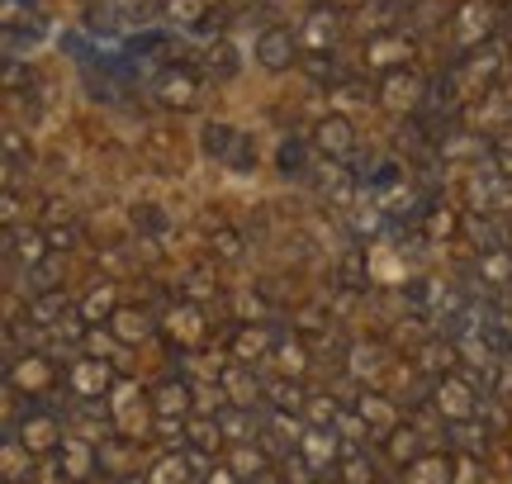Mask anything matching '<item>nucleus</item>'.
Masks as SVG:
<instances>
[{"mask_svg": "<svg viewBox=\"0 0 512 484\" xmlns=\"http://www.w3.org/2000/svg\"><path fill=\"white\" fill-rule=\"evenodd\" d=\"M143 409L152 413V399H143V390H138L133 380H114L110 413H114V428H119V437H138V432H133V418H138Z\"/></svg>", "mask_w": 512, "mask_h": 484, "instance_id": "27", "label": "nucleus"}, {"mask_svg": "<svg viewBox=\"0 0 512 484\" xmlns=\"http://www.w3.org/2000/svg\"><path fill=\"white\" fill-rule=\"evenodd\" d=\"M238 143H242V129H233V124H223V119H209L200 129V152L204 157H214V162H233V152H238Z\"/></svg>", "mask_w": 512, "mask_h": 484, "instance_id": "33", "label": "nucleus"}, {"mask_svg": "<svg viewBox=\"0 0 512 484\" xmlns=\"http://www.w3.org/2000/svg\"><path fill=\"white\" fill-rule=\"evenodd\" d=\"M181 299H190V304H209V299H219V280L209 276V271H185Z\"/></svg>", "mask_w": 512, "mask_h": 484, "instance_id": "43", "label": "nucleus"}, {"mask_svg": "<svg viewBox=\"0 0 512 484\" xmlns=\"http://www.w3.org/2000/svg\"><path fill=\"white\" fill-rule=\"evenodd\" d=\"M403 484H456L460 480V461L451 456V451H427V456H418L413 466L399 470Z\"/></svg>", "mask_w": 512, "mask_h": 484, "instance_id": "24", "label": "nucleus"}, {"mask_svg": "<svg viewBox=\"0 0 512 484\" xmlns=\"http://www.w3.org/2000/svg\"><path fill=\"white\" fill-rule=\"evenodd\" d=\"M489 437H494V428H489L484 418H465V423H446V428H441L446 451H451V456H465V461H479V456L489 451Z\"/></svg>", "mask_w": 512, "mask_h": 484, "instance_id": "22", "label": "nucleus"}, {"mask_svg": "<svg viewBox=\"0 0 512 484\" xmlns=\"http://www.w3.org/2000/svg\"><path fill=\"white\" fill-rule=\"evenodd\" d=\"M294 451L318 470V480L337 475V466H342V437H337L332 428H304V437H299V447Z\"/></svg>", "mask_w": 512, "mask_h": 484, "instance_id": "19", "label": "nucleus"}, {"mask_svg": "<svg viewBox=\"0 0 512 484\" xmlns=\"http://www.w3.org/2000/svg\"><path fill=\"white\" fill-rule=\"evenodd\" d=\"M143 480L147 484H195V470H190V461H185L181 447H171V451H162V456L147 466Z\"/></svg>", "mask_w": 512, "mask_h": 484, "instance_id": "35", "label": "nucleus"}, {"mask_svg": "<svg viewBox=\"0 0 512 484\" xmlns=\"http://www.w3.org/2000/svg\"><path fill=\"white\" fill-rule=\"evenodd\" d=\"M48 233V242H53V252H72L76 242H81V224L76 219H67V224H53V228H43Z\"/></svg>", "mask_w": 512, "mask_h": 484, "instance_id": "45", "label": "nucleus"}, {"mask_svg": "<svg viewBox=\"0 0 512 484\" xmlns=\"http://www.w3.org/2000/svg\"><path fill=\"white\" fill-rule=\"evenodd\" d=\"M128 442H133V437H119V432H114L110 442H100V475H105V480H124L128 475Z\"/></svg>", "mask_w": 512, "mask_h": 484, "instance_id": "36", "label": "nucleus"}, {"mask_svg": "<svg viewBox=\"0 0 512 484\" xmlns=\"http://www.w3.org/2000/svg\"><path fill=\"white\" fill-rule=\"evenodd\" d=\"M432 404H437V413L446 423H465V418H479L484 394L465 375H446V380H432Z\"/></svg>", "mask_w": 512, "mask_h": 484, "instance_id": "9", "label": "nucleus"}, {"mask_svg": "<svg viewBox=\"0 0 512 484\" xmlns=\"http://www.w3.org/2000/svg\"><path fill=\"white\" fill-rule=\"evenodd\" d=\"M223 466L233 470L238 480L252 484L256 475H266V470H271V456H266L261 442H238V447H228V461H223Z\"/></svg>", "mask_w": 512, "mask_h": 484, "instance_id": "34", "label": "nucleus"}, {"mask_svg": "<svg viewBox=\"0 0 512 484\" xmlns=\"http://www.w3.org/2000/svg\"><path fill=\"white\" fill-rule=\"evenodd\" d=\"M313 152L318 157H328V162H351L356 157V124H351L347 114H323L318 124H313Z\"/></svg>", "mask_w": 512, "mask_h": 484, "instance_id": "10", "label": "nucleus"}, {"mask_svg": "<svg viewBox=\"0 0 512 484\" xmlns=\"http://www.w3.org/2000/svg\"><path fill=\"white\" fill-rule=\"evenodd\" d=\"M119 309H124V304H119V285H114V280H95L91 290H86V295L76 299V314L86 318L91 328H100V323H110V318L119 314Z\"/></svg>", "mask_w": 512, "mask_h": 484, "instance_id": "30", "label": "nucleus"}, {"mask_svg": "<svg viewBox=\"0 0 512 484\" xmlns=\"http://www.w3.org/2000/svg\"><path fill=\"white\" fill-rule=\"evenodd\" d=\"M337 280H342V290H356V295H366L370 266H366V252H361V247H351L347 257H342V266H337Z\"/></svg>", "mask_w": 512, "mask_h": 484, "instance_id": "38", "label": "nucleus"}, {"mask_svg": "<svg viewBox=\"0 0 512 484\" xmlns=\"http://www.w3.org/2000/svg\"><path fill=\"white\" fill-rule=\"evenodd\" d=\"M233 67H238V62H233V48H228V43H214V48H209V72L233 76Z\"/></svg>", "mask_w": 512, "mask_h": 484, "instance_id": "46", "label": "nucleus"}, {"mask_svg": "<svg viewBox=\"0 0 512 484\" xmlns=\"http://www.w3.org/2000/svg\"><path fill=\"white\" fill-rule=\"evenodd\" d=\"M57 466H62L67 484H91L95 475H100V442L67 432V437H62V447H57Z\"/></svg>", "mask_w": 512, "mask_h": 484, "instance_id": "14", "label": "nucleus"}, {"mask_svg": "<svg viewBox=\"0 0 512 484\" xmlns=\"http://www.w3.org/2000/svg\"><path fill=\"white\" fill-rule=\"evenodd\" d=\"M356 413L366 418V428H370V442H384L389 432L403 423V409L389 399V394L380 390H361V399H356Z\"/></svg>", "mask_w": 512, "mask_h": 484, "instance_id": "23", "label": "nucleus"}, {"mask_svg": "<svg viewBox=\"0 0 512 484\" xmlns=\"http://www.w3.org/2000/svg\"><path fill=\"white\" fill-rule=\"evenodd\" d=\"M162 15L176 29H200L204 15H209V0H162Z\"/></svg>", "mask_w": 512, "mask_h": 484, "instance_id": "37", "label": "nucleus"}, {"mask_svg": "<svg viewBox=\"0 0 512 484\" xmlns=\"http://www.w3.org/2000/svg\"><path fill=\"white\" fill-rule=\"evenodd\" d=\"M427 95H432V86H427V81H422L413 67L384 72L380 86H375V100H380V110L394 114V119H418L422 105H427Z\"/></svg>", "mask_w": 512, "mask_h": 484, "instance_id": "3", "label": "nucleus"}, {"mask_svg": "<svg viewBox=\"0 0 512 484\" xmlns=\"http://www.w3.org/2000/svg\"><path fill=\"white\" fill-rule=\"evenodd\" d=\"M484 157H489V162H494V167L512 181V129L489 133V152H484Z\"/></svg>", "mask_w": 512, "mask_h": 484, "instance_id": "44", "label": "nucleus"}, {"mask_svg": "<svg viewBox=\"0 0 512 484\" xmlns=\"http://www.w3.org/2000/svg\"><path fill=\"white\" fill-rule=\"evenodd\" d=\"M465 214H494V219H512V181L484 157L465 176Z\"/></svg>", "mask_w": 512, "mask_h": 484, "instance_id": "1", "label": "nucleus"}, {"mask_svg": "<svg viewBox=\"0 0 512 484\" xmlns=\"http://www.w3.org/2000/svg\"><path fill=\"white\" fill-rule=\"evenodd\" d=\"M475 280L479 290L489 295H503L512 285V247H489V252H475Z\"/></svg>", "mask_w": 512, "mask_h": 484, "instance_id": "29", "label": "nucleus"}, {"mask_svg": "<svg viewBox=\"0 0 512 484\" xmlns=\"http://www.w3.org/2000/svg\"><path fill=\"white\" fill-rule=\"evenodd\" d=\"M252 484H285V475H275V466H271V470H266V475H256Z\"/></svg>", "mask_w": 512, "mask_h": 484, "instance_id": "50", "label": "nucleus"}, {"mask_svg": "<svg viewBox=\"0 0 512 484\" xmlns=\"http://www.w3.org/2000/svg\"><path fill=\"white\" fill-rule=\"evenodd\" d=\"M498 34V5L494 0H460L451 15V57L475 53Z\"/></svg>", "mask_w": 512, "mask_h": 484, "instance_id": "2", "label": "nucleus"}, {"mask_svg": "<svg viewBox=\"0 0 512 484\" xmlns=\"http://www.w3.org/2000/svg\"><path fill=\"white\" fill-rule=\"evenodd\" d=\"M110 333L124 342V347H133V342H147L152 333H162V318H152L147 309H119V314L110 318Z\"/></svg>", "mask_w": 512, "mask_h": 484, "instance_id": "32", "label": "nucleus"}, {"mask_svg": "<svg viewBox=\"0 0 512 484\" xmlns=\"http://www.w3.org/2000/svg\"><path fill=\"white\" fill-rule=\"evenodd\" d=\"M384 371H389V347H384V342H375V337H356V342L342 347V375H351L361 390H375V385L384 380Z\"/></svg>", "mask_w": 512, "mask_h": 484, "instance_id": "6", "label": "nucleus"}, {"mask_svg": "<svg viewBox=\"0 0 512 484\" xmlns=\"http://www.w3.org/2000/svg\"><path fill=\"white\" fill-rule=\"evenodd\" d=\"M318 152H313V138H280V148H275V167H280V176H294V181H304V176H313V162Z\"/></svg>", "mask_w": 512, "mask_h": 484, "instance_id": "31", "label": "nucleus"}, {"mask_svg": "<svg viewBox=\"0 0 512 484\" xmlns=\"http://www.w3.org/2000/svg\"><path fill=\"white\" fill-rule=\"evenodd\" d=\"M313 186H318V195H323L332 209H356L361 205V171L351 167V162H328V157H318Z\"/></svg>", "mask_w": 512, "mask_h": 484, "instance_id": "5", "label": "nucleus"}, {"mask_svg": "<svg viewBox=\"0 0 512 484\" xmlns=\"http://www.w3.org/2000/svg\"><path fill=\"white\" fill-rule=\"evenodd\" d=\"M200 484H247V480H238V475H233V470H228V466H214V470H209V475H204Z\"/></svg>", "mask_w": 512, "mask_h": 484, "instance_id": "49", "label": "nucleus"}, {"mask_svg": "<svg viewBox=\"0 0 512 484\" xmlns=\"http://www.w3.org/2000/svg\"><path fill=\"white\" fill-rule=\"evenodd\" d=\"M209 252H214V261H242L247 242H242V233L233 224H219L209 233Z\"/></svg>", "mask_w": 512, "mask_h": 484, "instance_id": "39", "label": "nucleus"}, {"mask_svg": "<svg viewBox=\"0 0 512 484\" xmlns=\"http://www.w3.org/2000/svg\"><path fill=\"white\" fill-rule=\"evenodd\" d=\"M147 399H152V418H181L185 423V418L195 413V385H190L185 375H166Z\"/></svg>", "mask_w": 512, "mask_h": 484, "instance_id": "21", "label": "nucleus"}, {"mask_svg": "<svg viewBox=\"0 0 512 484\" xmlns=\"http://www.w3.org/2000/svg\"><path fill=\"white\" fill-rule=\"evenodd\" d=\"M271 352H275V323H233V333H228V361L266 366Z\"/></svg>", "mask_w": 512, "mask_h": 484, "instance_id": "11", "label": "nucleus"}, {"mask_svg": "<svg viewBox=\"0 0 512 484\" xmlns=\"http://www.w3.org/2000/svg\"><path fill=\"white\" fill-rule=\"evenodd\" d=\"M53 257V242H48V233L43 228H5V261H10V271H34L38 261Z\"/></svg>", "mask_w": 512, "mask_h": 484, "instance_id": "18", "label": "nucleus"}, {"mask_svg": "<svg viewBox=\"0 0 512 484\" xmlns=\"http://www.w3.org/2000/svg\"><path fill=\"white\" fill-rule=\"evenodd\" d=\"M323 484H337V480H332V475H328V480H323Z\"/></svg>", "mask_w": 512, "mask_h": 484, "instance_id": "53", "label": "nucleus"}, {"mask_svg": "<svg viewBox=\"0 0 512 484\" xmlns=\"http://www.w3.org/2000/svg\"><path fill=\"white\" fill-rule=\"evenodd\" d=\"M114 380L119 375H114L110 361H100L91 352H76L62 361V390H67V399H110Z\"/></svg>", "mask_w": 512, "mask_h": 484, "instance_id": "4", "label": "nucleus"}, {"mask_svg": "<svg viewBox=\"0 0 512 484\" xmlns=\"http://www.w3.org/2000/svg\"><path fill=\"white\" fill-rule=\"evenodd\" d=\"M219 390L228 404H238V409H266L261 404V394H266V380L256 375V366H242V361H228L219 371Z\"/></svg>", "mask_w": 512, "mask_h": 484, "instance_id": "17", "label": "nucleus"}, {"mask_svg": "<svg viewBox=\"0 0 512 484\" xmlns=\"http://www.w3.org/2000/svg\"><path fill=\"white\" fill-rule=\"evenodd\" d=\"M152 95H157V105H166V110H195L200 105V76L190 72V67H166L152 81Z\"/></svg>", "mask_w": 512, "mask_h": 484, "instance_id": "16", "label": "nucleus"}, {"mask_svg": "<svg viewBox=\"0 0 512 484\" xmlns=\"http://www.w3.org/2000/svg\"><path fill=\"white\" fill-rule=\"evenodd\" d=\"M24 484H38V480H24Z\"/></svg>", "mask_w": 512, "mask_h": 484, "instance_id": "54", "label": "nucleus"}, {"mask_svg": "<svg viewBox=\"0 0 512 484\" xmlns=\"http://www.w3.org/2000/svg\"><path fill=\"white\" fill-rule=\"evenodd\" d=\"M29 470H34V456L24 451V442H19V437H5V484H24Z\"/></svg>", "mask_w": 512, "mask_h": 484, "instance_id": "41", "label": "nucleus"}, {"mask_svg": "<svg viewBox=\"0 0 512 484\" xmlns=\"http://www.w3.org/2000/svg\"><path fill=\"white\" fill-rule=\"evenodd\" d=\"M465 356H460L456 337L451 333H432L427 342L418 347V375L422 380H446V375H460Z\"/></svg>", "mask_w": 512, "mask_h": 484, "instance_id": "15", "label": "nucleus"}, {"mask_svg": "<svg viewBox=\"0 0 512 484\" xmlns=\"http://www.w3.org/2000/svg\"><path fill=\"white\" fill-rule=\"evenodd\" d=\"M503 299H508V304H512V285H508V290H503Z\"/></svg>", "mask_w": 512, "mask_h": 484, "instance_id": "52", "label": "nucleus"}, {"mask_svg": "<svg viewBox=\"0 0 512 484\" xmlns=\"http://www.w3.org/2000/svg\"><path fill=\"white\" fill-rule=\"evenodd\" d=\"M81 352H91V356H100V361H124V342H119V337L110 333V323H100V328H91V333H86V347H81Z\"/></svg>", "mask_w": 512, "mask_h": 484, "instance_id": "42", "label": "nucleus"}, {"mask_svg": "<svg viewBox=\"0 0 512 484\" xmlns=\"http://www.w3.org/2000/svg\"><path fill=\"white\" fill-rule=\"evenodd\" d=\"M494 399H503V404L512 399V356H503V361H498V375H494Z\"/></svg>", "mask_w": 512, "mask_h": 484, "instance_id": "47", "label": "nucleus"}, {"mask_svg": "<svg viewBox=\"0 0 512 484\" xmlns=\"http://www.w3.org/2000/svg\"><path fill=\"white\" fill-rule=\"evenodd\" d=\"M233 171H252L256 167V143L242 133V143H238V152H233V162H228Z\"/></svg>", "mask_w": 512, "mask_h": 484, "instance_id": "48", "label": "nucleus"}, {"mask_svg": "<svg viewBox=\"0 0 512 484\" xmlns=\"http://www.w3.org/2000/svg\"><path fill=\"white\" fill-rule=\"evenodd\" d=\"M361 62H366L370 72H399V67H408L413 62V38L403 34V29H380V34L366 38V53H361Z\"/></svg>", "mask_w": 512, "mask_h": 484, "instance_id": "12", "label": "nucleus"}, {"mask_svg": "<svg viewBox=\"0 0 512 484\" xmlns=\"http://www.w3.org/2000/svg\"><path fill=\"white\" fill-rule=\"evenodd\" d=\"M76 309V299L67 295V285H57V290H43V295L24 299V318L34 323V328H57L62 318Z\"/></svg>", "mask_w": 512, "mask_h": 484, "instance_id": "28", "label": "nucleus"}, {"mask_svg": "<svg viewBox=\"0 0 512 484\" xmlns=\"http://www.w3.org/2000/svg\"><path fill=\"white\" fill-rule=\"evenodd\" d=\"M337 413H342V399H337V394H309V404H304V423H309V428H332V423H337Z\"/></svg>", "mask_w": 512, "mask_h": 484, "instance_id": "40", "label": "nucleus"}, {"mask_svg": "<svg viewBox=\"0 0 512 484\" xmlns=\"http://www.w3.org/2000/svg\"><path fill=\"white\" fill-rule=\"evenodd\" d=\"M342 29H347V15L337 5H313L299 24V43H304V53H332Z\"/></svg>", "mask_w": 512, "mask_h": 484, "instance_id": "13", "label": "nucleus"}, {"mask_svg": "<svg viewBox=\"0 0 512 484\" xmlns=\"http://www.w3.org/2000/svg\"><path fill=\"white\" fill-rule=\"evenodd\" d=\"M271 366H275V375H290V380H304V371L313 366L309 347H304V337L294 333V328H290V333H285V328H275Z\"/></svg>", "mask_w": 512, "mask_h": 484, "instance_id": "26", "label": "nucleus"}, {"mask_svg": "<svg viewBox=\"0 0 512 484\" xmlns=\"http://www.w3.org/2000/svg\"><path fill=\"white\" fill-rule=\"evenodd\" d=\"M299 29H290V24H266L261 34H256V62L266 67V72H290V67H299Z\"/></svg>", "mask_w": 512, "mask_h": 484, "instance_id": "8", "label": "nucleus"}, {"mask_svg": "<svg viewBox=\"0 0 512 484\" xmlns=\"http://www.w3.org/2000/svg\"><path fill=\"white\" fill-rule=\"evenodd\" d=\"M119 484H147V480H138V475H124V480H119Z\"/></svg>", "mask_w": 512, "mask_h": 484, "instance_id": "51", "label": "nucleus"}, {"mask_svg": "<svg viewBox=\"0 0 512 484\" xmlns=\"http://www.w3.org/2000/svg\"><path fill=\"white\" fill-rule=\"evenodd\" d=\"M427 437H432V432L427 428H418V423H408V418H403L399 428L389 432V437H384L380 442V456L384 461H389V466L394 470H403V466H413V461H418V456H427Z\"/></svg>", "mask_w": 512, "mask_h": 484, "instance_id": "20", "label": "nucleus"}, {"mask_svg": "<svg viewBox=\"0 0 512 484\" xmlns=\"http://www.w3.org/2000/svg\"><path fill=\"white\" fill-rule=\"evenodd\" d=\"M219 432L228 447H238V442H256L261 437V428H266V409H238V404H223L219 413Z\"/></svg>", "mask_w": 512, "mask_h": 484, "instance_id": "25", "label": "nucleus"}, {"mask_svg": "<svg viewBox=\"0 0 512 484\" xmlns=\"http://www.w3.org/2000/svg\"><path fill=\"white\" fill-rule=\"evenodd\" d=\"M166 342H176V352H200L204 337H209V318H204V304H190V299H176L162 318Z\"/></svg>", "mask_w": 512, "mask_h": 484, "instance_id": "7", "label": "nucleus"}]
</instances>
